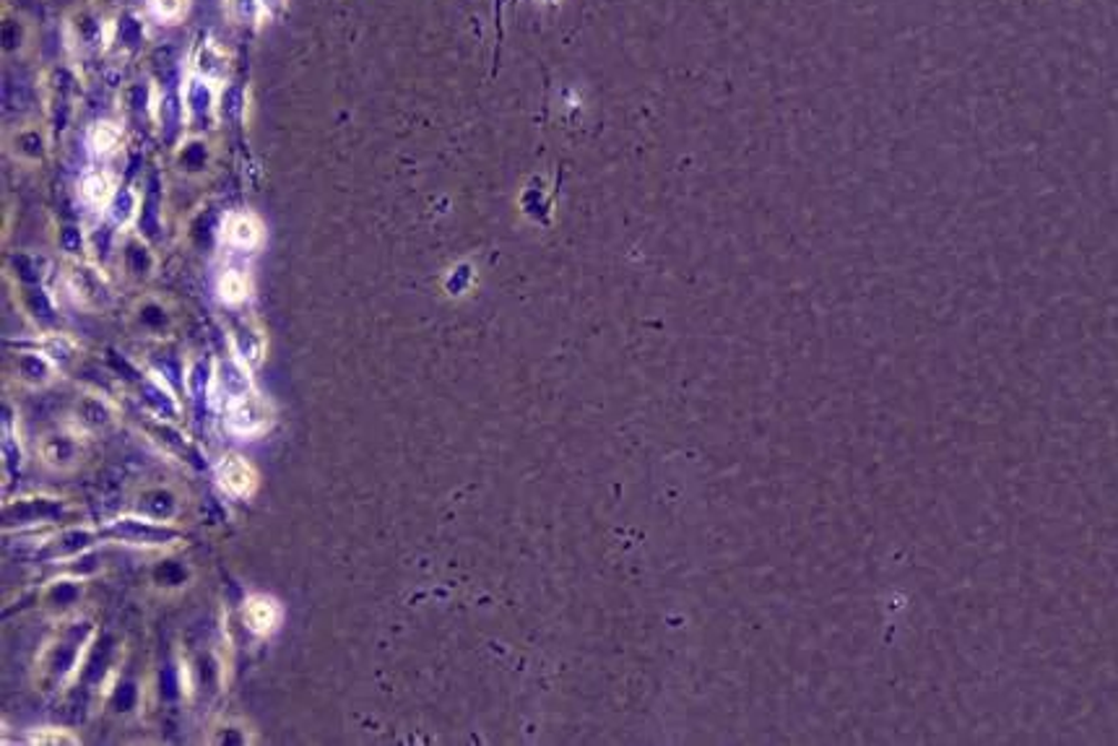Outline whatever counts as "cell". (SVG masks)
Listing matches in <instances>:
<instances>
[{"mask_svg":"<svg viewBox=\"0 0 1118 746\" xmlns=\"http://www.w3.org/2000/svg\"><path fill=\"white\" fill-rule=\"evenodd\" d=\"M273 422V411L269 401L255 391H242L226 403V424L240 437H258L269 430Z\"/></svg>","mask_w":1118,"mask_h":746,"instance_id":"1","label":"cell"},{"mask_svg":"<svg viewBox=\"0 0 1118 746\" xmlns=\"http://www.w3.org/2000/svg\"><path fill=\"white\" fill-rule=\"evenodd\" d=\"M216 482L234 500H250L258 492L261 476L253 463L240 453H226L216 463Z\"/></svg>","mask_w":1118,"mask_h":746,"instance_id":"2","label":"cell"},{"mask_svg":"<svg viewBox=\"0 0 1118 746\" xmlns=\"http://www.w3.org/2000/svg\"><path fill=\"white\" fill-rule=\"evenodd\" d=\"M37 453L44 466L56 468V471H68L73 466H79L81 455H83V437L79 432H50V435H42L40 443H37Z\"/></svg>","mask_w":1118,"mask_h":746,"instance_id":"3","label":"cell"},{"mask_svg":"<svg viewBox=\"0 0 1118 746\" xmlns=\"http://www.w3.org/2000/svg\"><path fill=\"white\" fill-rule=\"evenodd\" d=\"M281 619H284V608L276 598L265 596V593H250L242 604V624L258 637L273 635Z\"/></svg>","mask_w":1118,"mask_h":746,"instance_id":"4","label":"cell"},{"mask_svg":"<svg viewBox=\"0 0 1118 746\" xmlns=\"http://www.w3.org/2000/svg\"><path fill=\"white\" fill-rule=\"evenodd\" d=\"M224 240L234 250H255L263 242V224L253 213H232L226 216Z\"/></svg>","mask_w":1118,"mask_h":746,"instance_id":"5","label":"cell"},{"mask_svg":"<svg viewBox=\"0 0 1118 746\" xmlns=\"http://www.w3.org/2000/svg\"><path fill=\"white\" fill-rule=\"evenodd\" d=\"M81 195L91 205H104L115 195V178L110 172H89L81 180Z\"/></svg>","mask_w":1118,"mask_h":746,"instance_id":"6","label":"cell"},{"mask_svg":"<svg viewBox=\"0 0 1118 746\" xmlns=\"http://www.w3.org/2000/svg\"><path fill=\"white\" fill-rule=\"evenodd\" d=\"M250 294V281L242 271H226L222 279H219V296L226 304H242Z\"/></svg>","mask_w":1118,"mask_h":746,"instance_id":"7","label":"cell"},{"mask_svg":"<svg viewBox=\"0 0 1118 746\" xmlns=\"http://www.w3.org/2000/svg\"><path fill=\"white\" fill-rule=\"evenodd\" d=\"M29 744H42V746H52V744H79V736H73L71 730H66V728L48 726V728H34L32 734H29Z\"/></svg>","mask_w":1118,"mask_h":746,"instance_id":"8","label":"cell"},{"mask_svg":"<svg viewBox=\"0 0 1118 746\" xmlns=\"http://www.w3.org/2000/svg\"><path fill=\"white\" fill-rule=\"evenodd\" d=\"M149 9L159 21H178L185 17L188 0H149Z\"/></svg>","mask_w":1118,"mask_h":746,"instance_id":"9","label":"cell"},{"mask_svg":"<svg viewBox=\"0 0 1118 746\" xmlns=\"http://www.w3.org/2000/svg\"><path fill=\"white\" fill-rule=\"evenodd\" d=\"M120 133L115 131V125H97L94 139H91V147H94L97 154H108L118 147Z\"/></svg>","mask_w":1118,"mask_h":746,"instance_id":"10","label":"cell"}]
</instances>
